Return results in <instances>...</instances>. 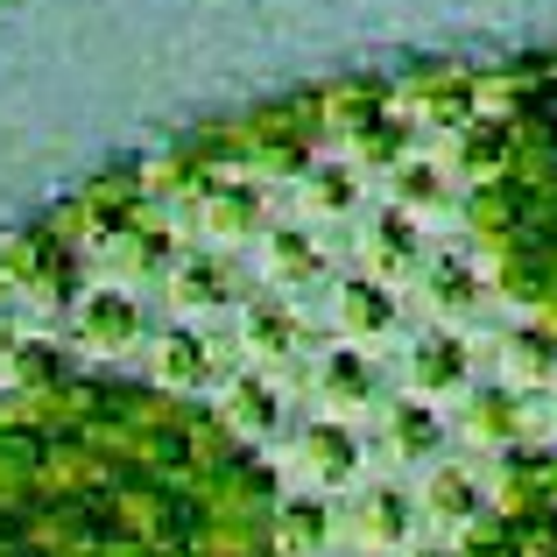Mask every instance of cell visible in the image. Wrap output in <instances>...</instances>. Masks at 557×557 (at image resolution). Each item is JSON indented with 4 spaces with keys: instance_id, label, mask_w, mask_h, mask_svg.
I'll return each instance as SVG.
<instances>
[{
    "instance_id": "1",
    "label": "cell",
    "mask_w": 557,
    "mask_h": 557,
    "mask_svg": "<svg viewBox=\"0 0 557 557\" xmlns=\"http://www.w3.org/2000/svg\"><path fill=\"white\" fill-rule=\"evenodd\" d=\"M480 459H487V508L459 536V557H557V437L544 431V417H530L522 445Z\"/></svg>"
},
{
    "instance_id": "2",
    "label": "cell",
    "mask_w": 557,
    "mask_h": 557,
    "mask_svg": "<svg viewBox=\"0 0 557 557\" xmlns=\"http://www.w3.org/2000/svg\"><path fill=\"white\" fill-rule=\"evenodd\" d=\"M403 557H459V544H431V536H417Z\"/></svg>"
}]
</instances>
